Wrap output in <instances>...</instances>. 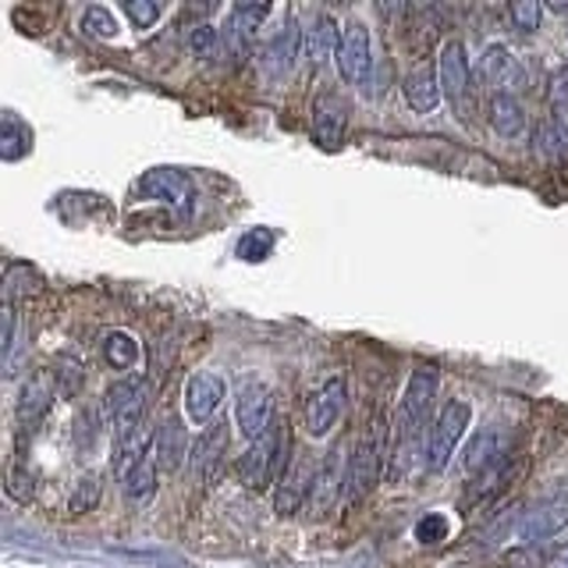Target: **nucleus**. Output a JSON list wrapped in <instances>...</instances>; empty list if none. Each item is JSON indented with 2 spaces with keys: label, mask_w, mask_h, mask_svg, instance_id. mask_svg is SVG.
I'll use <instances>...</instances> for the list:
<instances>
[{
  "label": "nucleus",
  "mask_w": 568,
  "mask_h": 568,
  "mask_svg": "<svg viewBox=\"0 0 568 568\" xmlns=\"http://www.w3.org/2000/svg\"><path fill=\"white\" fill-rule=\"evenodd\" d=\"M189 452V434L178 419H164L153 434V458L160 473H178Z\"/></svg>",
  "instance_id": "f3484780"
},
{
  "label": "nucleus",
  "mask_w": 568,
  "mask_h": 568,
  "mask_svg": "<svg viewBox=\"0 0 568 568\" xmlns=\"http://www.w3.org/2000/svg\"><path fill=\"white\" fill-rule=\"evenodd\" d=\"M235 419H239V430L248 440H260L274 430V398H271V387L248 381L239 390V402H235Z\"/></svg>",
  "instance_id": "0eeeda50"
},
{
  "label": "nucleus",
  "mask_w": 568,
  "mask_h": 568,
  "mask_svg": "<svg viewBox=\"0 0 568 568\" xmlns=\"http://www.w3.org/2000/svg\"><path fill=\"white\" fill-rule=\"evenodd\" d=\"M227 444H231L227 423H213V426H206L203 437L195 440L192 469H195V476H200L206 487L217 484L221 473H224V466H227Z\"/></svg>",
  "instance_id": "9d476101"
},
{
  "label": "nucleus",
  "mask_w": 568,
  "mask_h": 568,
  "mask_svg": "<svg viewBox=\"0 0 568 568\" xmlns=\"http://www.w3.org/2000/svg\"><path fill=\"white\" fill-rule=\"evenodd\" d=\"M266 14H271V4H235L231 8V29H235V36L245 43V40H253V32L260 29Z\"/></svg>",
  "instance_id": "cd10ccee"
},
{
  "label": "nucleus",
  "mask_w": 568,
  "mask_h": 568,
  "mask_svg": "<svg viewBox=\"0 0 568 568\" xmlns=\"http://www.w3.org/2000/svg\"><path fill=\"white\" fill-rule=\"evenodd\" d=\"M334 50H342L337 47V22L331 14H316L310 29H306V53H310V61L320 64V61H327Z\"/></svg>",
  "instance_id": "5701e85b"
},
{
  "label": "nucleus",
  "mask_w": 568,
  "mask_h": 568,
  "mask_svg": "<svg viewBox=\"0 0 568 568\" xmlns=\"http://www.w3.org/2000/svg\"><path fill=\"white\" fill-rule=\"evenodd\" d=\"M348 484V466H345V448L334 444V448L324 455V462L316 466V479L310 490V515L324 519V515L334 511V505L342 501V490Z\"/></svg>",
  "instance_id": "423d86ee"
},
{
  "label": "nucleus",
  "mask_w": 568,
  "mask_h": 568,
  "mask_svg": "<svg viewBox=\"0 0 568 568\" xmlns=\"http://www.w3.org/2000/svg\"><path fill=\"white\" fill-rule=\"evenodd\" d=\"M271 248H274V235L266 227H256L239 242V256L242 260H266L271 256Z\"/></svg>",
  "instance_id": "2f4dec72"
},
{
  "label": "nucleus",
  "mask_w": 568,
  "mask_h": 568,
  "mask_svg": "<svg viewBox=\"0 0 568 568\" xmlns=\"http://www.w3.org/2000/svg\"><path fill=\"white\" fill-rule=\"evenodd\" d=\"M316 469L310 458H295L292 466H284L281 473V490H277V515H295L302 505H310Z\"/></svg>",
  "instance_id": "ddd939ff"
},
{
  "label": "nucleus",
  "mask_w": 568,
  "mask_h": 568,
  "mask_svg": "<svg viewBox=\"0 0 568 568\" xmlns=\"http://www.w3.org/2000/svg\"><path fill=\"white\" fill-rule=\"evenodd\" d=\"M405 100H408V106L413 111H419V114H430V111H437V103H440V97H444V89H440V75L430 68V64H416L413 71L405 75Z\"/></svg>",
  "instance_id": "6ab92c4d"
},
{
  "label": "nucleus",
  "mask_w": 568,
  "mask_h": 568,
  "mask_svg": "<svg viewBox=\"0 0 568 568\" xmlns=\"http://www.w3.org/2000/svg\"><path fill=\"white\" fill-rule=\"evenodd\" d=\"M103 359L114 369H132L139 363V342L124 331H111L103 337Z\"/></svg>",
  "instance_id": "a878e982"
},
{
  "label": "nucleus",
  "mask_w": 568,
  "mask_h": 568,
  "mask_svg": "<svg viewBox=\"0 0 568 568\" xmlns=\"http://www.w3.org/2000/svg\"><path fill=\"white\" fill-rule=\"evenodd\" d=\"M479 68H484V82L494 85L497 93H511V89L523 82V68L505 43H490L484 50V64Z\"/></svg>",
  "instance_id": "a211bd4d"
},
{
  "label": "nucleus",
  "mask_w": 568,
  "mask_h": 568,
  "mask_svg": "<svg viewBox=\"0 0 568 568\" xmlns=\"http://www.w3.org/2000/svg\"><path fill=\"white\" fill-rule=\"evenodd\" d=\"M384 452H387V419L373 416L363 440L355 444V452L348 455V484H345V501L359 505L373 487L381 484L384 473Z\"/></svg>",
  "instance_id": "f03ea898"
},
{
  "label": "nucleus",
  "mask_w": 568,
  "mask_h": 568,
  "mask_svg": "<svg viewBox=\"0 0 568 568\" xmlns=\"http://www.w3.org/2000/svg\"><path fill=\"white\" fill-rule=\"evenodd\" d=\"M345 135V103L337 97H324L316 103V118H313V139L324 150H334Z\"/></svg>",
  "instance_id": "412c9836"
},
{
  "label": "nucleus",
  "mask_w": 568,
  "mask_h": 568,
  "mask_svg": "<svg viewBox=\"0 0 568 568\" xmlns=\"http://www.w3.org/2000/svg\"><path fill=\"white\" fill-rule=\"evenodd\" d=\"M437 75H440V89L444 97L452 103H462L469 93V58H466V47L458 40L444 43L440 50V64H437Z\"/></svg>",
  "instance_id": "dca6fc26"
},
{
  "label": "nucleus",
  "mask_w": 568,
  "mask_h": 568,
  "mask_svg": "<svg viewBox=\"0 0 568 568\" xmlns=\"http://www.w3.org/2000/svg\"><path fill=\"white\" fill-rule=\"evenodd\" d=\"M139 195L156 203H171V206H189L192 200V182L174 168H153L150 174L139 178Z\"/></svg>",
  "instance_id": "4468645a"
},
{
  "label": "nucleus",
  "mask_w": 568,
  "mask_h": 568,
  "mask_svg": "<svg viewBox=\"0 0 568 568\" xmlns=\"http://www.w3.org/2000/svg\"><path fill=\"white\" fill-rule=\"evenodd\" d=\"M508 14H511V22H515V29H519V32H532V29H540L544 8L537 4V0H519V4L508 8Z\"/></svg>",
  "instance_id": "72a5a7b5"
},
{
  "label": "nucleus",
  "mask_w": 568,
  "mask_h": 568,
  "mask_svg": "<svg viewBox=\"0 0 568 568\" xmlns=\"http://www.w3.org/2000/svg\"><path fill=\"white\" fill-rule=\"evenodd\" d=\"M473 408L469 402H448L440 408V416L430 426V440H426V455H423V466L430 473H444L452 466V458L458 452L462 437H466V426H469Z\"/></svg>",
  "instance_id": "39448f33"
},
{
  "label": "nucleus",
  "mask_w": 568,
  "mask_h": 568,
  "mask_svg": "<svg viewBox=\"0 0 568 568\" xmlns=\"http://www.w3.org/2000/svg\"><path fill=\"white\" fill-rule=\"evenodd\" d=\"M100 505V476H82L79 484H75V490H71V497H68V508L71 511H93Z\"/></svg>",
  "instance_id": "c756f323"
},
{
  "label": "nucleus",
  "mask_w": 568,
  "mask_h": 568,
  "mask_svg": "<svg viewBox=\"0 0 568 568\" xmlns=\"http://www.w3.org/2000/svg\"><path fill=\"white\" fill-rule=\"evenodd\" d=\"M281 448H288V419L274 423V430L253 440V448L235 462L239 484L248 490H263L274 476H281L284 473V455H277Z\"/></svg>",
  "instance_id": "20e7f679"
},
{
  "label": "nucleus",
  "mask_w": 568,
  "mask_h": 568,
  "mask_svg": "<svg viewBox=\"0 0 568 568\" xmlns=\"http://www.w3.org/2000/svg\"><path fill=\"white\" fill-rule=\"evenodd\" d=\"M189 50L195 53V58H213V53H217V29L213 26H192L189 29Z\"/></svg>",
  "instance_id": "473e14b6"
},
{
  "label": "nucleus",
  "mask_w": 568,
  "mask_h": 568,
  "mask_svg": "<svg viewBox=\"0 0 568 568\" xmlns=\"http://www.w3.org/2000/svg\"><path fill=\"white\" fill-rule=\"evenodd\" d=\"M79 26L85 36H97V40H114L118 36V18L114 11H106V8H85L82 18H79Z\"/></svg>",
  "instance_id": "c85d7f7f"
},
{
  "label": "nucleus",
  "mask_w": 568,
  "mask_h": 568,
  "mask_svg": "<svg viewBox=\"0 0 568 568\" xmlns=\"http://www.w3.org/2000/svg\"><path fill=\"white\" fill-rule=\"evenodd\" d=\"M221 402H224V381L217 377V373L200 369L185 381V413L192 423H200V426L210 423L213 416H217Z\"/></svg>",
  "instance_id": "f8f14e48"
},
{
  "label": "nucleus",
  "mask_w": 568,
  "mask_h": 568,
  "mask_svg": "<svg viewBox=\"0 0 568 568\" xmlns=\"http://www.w3.org/2000/svg\"><path fill=\"white\" fill-rule=\"evenodd\" d=\"M124 14L132 18L135 29H150L156 18L164 14V8L153 4V0H142V4H139V0H124Z\"/></svg>",
  "instance_id": "f704fd0d"
},
{
  "label": "nucleus",
  "mask_w": 568,
  "mask_h": 568,
  "mask_svg": "<svg viewBox=\"0 0 568 568\" xmlns=\"http://www.w3.org/2000/svg\"><path fill=\"white\" fill-rule=\"evenodd\" d=\"M298 40H302V29L295 26V18H288L274 36L271 43L263 47V68L271 79H284L288 71L295 68V58H298Z\"/></svg>",
  "instance_id": "2eb2a0df"
},
{
  "label": "nucleus",
  "mask_w": 568,
  "mask_h": 568,
  "mask_svg": "<svg viewBox=\"0 0 568 568\" xmlns=\"http://www.w3.org/2000/svg\"><path fill=\"white\" fill-rule=\"evenodd\" d=\"M345 377H327L313 390L310 408H306V430L310 437H327L334 430V423L342 419V408H345Z\"/></svg>",
  "instance_id": "6e6552de"
},
{
  "label": "nucleus",
  "mask_w": 568,
  "mask_h": 568,
  "mask_svg": "<svg viewBox=\"0 0 568 568\" xmlns=\"http://www.w3.org/2000/svg\"><path fill=\"white\" fill-rule=\"evenodd\" d=\"M568 526V497L558 494V497H544V501L532 505L526 515H523V526H519V537L526 544H544L550 537H558V532Z\"/></svg>",
  "instance_id": "9b49d317"
},
{
  "label": "nucleus",
  "mask_w": 568,
  "mask_h": 568,
  "mask_svg": "<svg viewBox=\"0 0 568 568\" xmlns=\"http://www.w3.org/2000/svg\"><path fill=\"white\" fill-rule=\"evenodd\" d=\"M505 455V440L497 430H484V434H476L473 444L466 448V455H462V469H466L469 476L479 473V476H487L497 469V462H501Z\"/></svg>",
  "instance_id": "aec40b11"
},
{
  "label": "nucleus",
  "mask_w": 568,
  "mask_h": 568,
  "mask_svg": "<svg viewBox=\"0 0 568 568\" xmlns=\"http://www.w3.org/2000/svg\"><path fill=\"white\" fill-rule=\"evenodd\" d=\"M437 384H440V377L434 366H416L402 390V398H398V416H395L398 434H395V444H390V479H395V484H402L423 452V437H426V423H430V408L437 398Z\"/></svg>",
  "instance_id": "f257e3e1"
},
{
  "label": "nucleus",
  "mask_w": 568,
  "mask_h": 568,
  "mask_svg": "<svg viewBox=\"0 0 568 568\" xmlns=\"http://www.w3.org/2000/svg\"><path fill=\"white\" fill-rule=\"evenodd\" d=\"M337 71L348 85H366L369 82V71H373V40H369V29L363 22H352L345 29V40L342 50H337Z\"/></svg>",
  "instance_id": "1a4fd4ad"
},
{
  "label": "nucleus",
  "mask_w": 568,
  "mask_h": 568,
  "mask_svg": "<svg viewBox=\"0 0 568 568\" xmlns=\"http://www.w3.org/2000/svg\"><path fill=\"white\" fill-rule=\"evenodd\" d=\"M106 413L114 423V444L146 434L150 416V384L139 377H124L106 387Z\"/></svg>",
  "instance_id": "7ed1b4c3"
},
{
  "label": "nucleus",
  "mask_w": 568,
  "mask_h": 568,
  "mask_svg": "<svg viewBox=\"0 0 568 568\" xmlns=\"http://www.w3.org/2000/svg\"><path fill=\"white\" fill-rule=\"evenodd\" d=\"M490 124H494L497 135L519 139L526 132V111H523V103L515 100L511 93H494L490 97Z\"/></svg>",
  "instance_id": "4be33fe9"
},
{
  "label": "nucleus",
  "mask_w": 568,
  "mask_h": 568,
  "mask_svg": "<svg viewBox=\"0 0 568 568\" xmlns=\"http://www.w3.org/2000/svg\"><path fill=\"white\" fill-rule=\"evenodd\" d=\"M550 129L561 139V146L568 150V71H558L555 75V85H550Z\"/></svg>",
  "instance_id": "bb28decb"
},
{
  "label": "nucleus",
  "mask_w": 568,
  "mask_h": 568,
  "mask_svg": "<svg viewBox=\"0 0 568 568\" xmlns=\"http://www.w3.org/2000/svg\"><path fill=\"white\" fill-rule=\"evenodd\" d=\"M121 490H124V497H129L132 505L150 501L153 490H156V458H153V452L142 458L129 476L121 479Z\"/></svg>",
  "instance_id": "393cba45"
},
{
  "label": "nucleus",
  "mask_w": 568,
  "mask_h": 568,
  "mask_svg": "<svg viewBox=\"0 0 568 568\" xmlns=\"http://www.w3.org/2000/svg\"><path fill=\"white\" fill-rule=\"evenodd\" d=\"M448 532H452V523H448V515H440V511H430L426 519L416 523V540L426 544V547L448 540Z\"/></svg>",
  "instance_id": "7c9ffc66"
},
{
  "label": "nucleus",
  "mask_w": 568,
  "mask_h": 568,
  "mask_svg": "<svg viewBox=\"0 0 568 568\" xmlns=\"http://www.w3.org/2000/svg\"><path fill=\"white\" fill-rule=\"evenodd\" d=\"M547 568H568V547H561L555 558H550V565Z\"/></svg>",
  "instance_id": "c9c22d12"
},
{
  "label": "nucleus",
  "mask_w": 568,
  "mask_h": 568,
  "mask_svg": "<svg viewBox=\"0 0 568 568\" xmlns=\"http://www.w3.org/2000/svg\"><path fill=\"white\" fill-rule=\"evenodd\" d=\"M53 405V387L47 377H36L22 387V398H18V419L36 423L47 416V408Z\"/></svg>",
  "instance_id": "b1692460"
}]
</instances>
